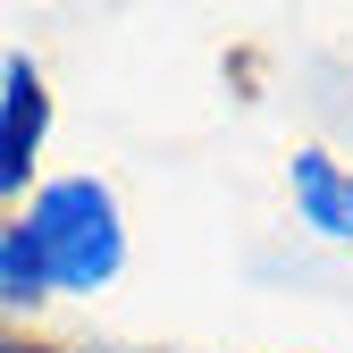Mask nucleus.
Segmentation results:
<instances>
[{"label": "nucleus", "mask_w": 353, "mask_h": 353, "mask_svg": "<svg viewBox=\"0 0 353 353\" xmlns=\"http://www.w3.org/2000/svg\"><path fill=\"white\" fill-rule=\"evenodd\" d=\"M17 228L34 244V270L51 294H101L118 286L126 270V210L101 176H51V185H34Z\"/></svg>", "instance_id": "nucleus-1"}, {"label": "nucleus", "mask_w": 353, "mask_h": 353, "mask_svg": "<svg viewBox=\"0 0 353 353\" xmlns=\"http://www.w3.org/2000/svg\"><path fill=\"white\" fill-rule=\"evenodd\" d=\"M42 143H51V76H42V59L9 51L0 59V202L34 194Z\"/></svg>", "instance_id": "nucleus-2"}, {"label": "nucleus", "mask_w": 353, "mask_h": 353, "mask_svg": "<svg viewBox=\"0 0 353 353\" xmlns=\"http://www.w3.org/2000/svg\"><path fill=\"white\" fill-rule=\"evenodd\" d=\"M286 194H294V219L328 244H353V168H336L320 143H303L286 160Z\"/></svg>", "instance_id": "nucleus-3"}, {"label": "nucleus", "mask_w": 353, "mask_h": 353, "mask_svg": "<svg viewBox=\"0 0 353 353\" xmlns=\"http://www.w3.org/2000/svg\"><path fill=\"white\" fill-rule=\"evenodd\" d=\"M42 294H51V286H42V270H34V244H26V228L9 219V228H0V328L26 320Z\"/></svg>", "instance_id": "nucleus-4"}]
</instances>
